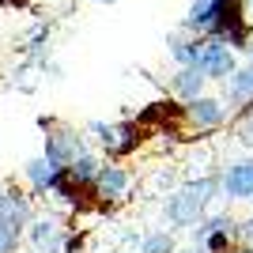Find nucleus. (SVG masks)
I'll list each match as a JSON object with an SVG mask.
<instances>
[{
  "instance_id": "1",
  "label": "nucleus",
  "mask_w": 253,
  "mask_h": 253,
  "mask_svg": "<svg viewBox=\"0 0 253 253\" xmlns=\"http://www.w3.org/2000/svg\"><path fill=\"white\" fill-rule=\"evenodd\" d=\"M223 197V181H219V170L211 174H201V178L185 181L181 189H174L163 204V215H167V227L170 231H193L201 219H208L211 201Z\"/></svg>"
},
{
  "instance_id": "2",
  "label": "nucleus",
  "mask_w": 253,
  "mask_h": 253,
  "mask_svg": "<svg viewBox=\"0 0 253 253\" xmlns=\"http://www.w3.org/2000/svg\"><path fill=\"white\" fill-rule=\"evenodd\" d=\"M91 132H98V148H102V159L110 163H121V159L136 155V148L144 144V125L140 121H117V125H106V121H91Z\"/></svg>"
},
{
  "instance_id": "3",
  "label": "nucleus",
  "mask_w": 253,
  "mask_h": 253,
  "mask_svg": "<svg viewBox=\"0 0 253 253\" xmlns=\"http://www.w3.org/2000/svg\"><path fill=\"white\" fill-rule=\"evenodd\" d=\"M193 246L201 253H234L238 250V219H234L231 211H219V215H208L201 219L197 227L189 231Z\"/></svg>"
},
{
  "instance_id": "4",
  "label": "nucleus",
  "mask_w": 253,
  "mask_h": 253,
  "mask_svg": "<svg viewBox=\"0 0 253 253\" xmlns=\"http://www.w3.org/2000/svg\"><path fill=\"white\" fill-rule=\"evenodd\" d=\"M181 106H185V128L189 132H219L231 121V106L223 95H201Z\"/></svg>"
},
{
  "instance_id": "5",
  "label": "nucleus",
  "mask_w": 253,
  "mask_h": 253,
  "mask_svg": "<svg viewBox=\"0 0 253 253\" xmlns=\"http://www.w3.org/2000/svg\"><path fill=\"white\" fill-rule=\"evenodd\" d=\"M201 72L208 76V84H227L238 72V53L219 38H204V57H201Z\"/></svg>"
},
{
  "instance_id": "6",
  "label": "nucleus",
  "mask_w": 253,
  "mask_h": 253,
  "mask_svg": "<svg viewBox=\"0 0 253 253\" xmlns=\"http://www.w3.org/2000/svg\"><path fill=\"white\" fill-rule=\"evenodd\" d=\"M132 185H136L132 170L106 159L102 170H98V178H95V197H98L102 204H117V201H125L128 193H132Z\"/></svg>"
},
{
  "instance_id": "7",
  "label": "nucleus",
  "mask_w": 253,
  "mask_h": 253,
  "mask_svg": "<svg viewBox=\"0 0 253 253\" xmlns=\"http://www.w3.org/2000/svg\"><path fill=\"white\" fill-rule=\"evenodd\" d=\"M242 57L246 61L238 64V72L223 84V98H227V106H231V114L253 110V42H250V49H246Z\"/></svg>"
},
{
  "instance_id": "8",
  "label": "nucleus",
  "mask_w": 253,
  "mask_h": 253,
  "mask_svg": "<svg viewBox=\"0 0 253 253\" xmlns=\"http://www.w3.org/2000/svg\"><path fill=\"white\" fill-rule=\"evenodd\" d=\"M84 151H91V148L84 144V136H80L76 128L53 125L49 132H45V155H49L53 163H61V167H72V163L84 155Z\"/></svg>"
},
{
  "instance_id": "9",
  "label": "nucleus",
  "mask_w": 253,
  "mask_h": 253,
  "mask_svg": "<svg viewBox=\"0 0 253 253\" xmlns=\"http://www.w3.org/2000/svg\"><path fill=\"white\" fill-rule=\"evenodd\" d=\"M219 181L227 201H253V159H231L219 167Z\"/></svg>"
},
{
  "instance_id": "10",
  "label": "nucleus",
  "mask_w": 253,
  "mask_h": 253,
  "mask_svg": "<svg viewBox=\"0 0 253 253\" xmlns=\"http://www.w3.org/2000/svg\"><path fill=\"white\" fill-rule=\"evenodd\" d=\"M27 238L38 253H64V246H68V234L53 215H34V223L27 227Z\"/></svg>"
},
{
  "instance_id": "11",
  "label": "nucleus",
  "mask_w": 253,
  "mask_h": 253,
  "mask_svg": "<svg viewBox=\"0 0 253 253\" xmlns=\"http://www.w3.org/2000/svg\"><path fill=\"white\" fill-rule=\"evenodd\" d=\"M0 223L8 231L23 234L27 227L34 223V208H31V197H23L19 189H4L0 193Z\"/></svg>"
},
{
  "instance_id": "12",
  "label": "nucleus",
  "mask_w": 253,
  "mask_h": 253,
  "mask_svg": "<svg viewBox=\"0 0 253 253\" xmlns=\"http://www.w3.org/2000/svg\"><path fill=\"white\" fill-rule=\"evenodd\" d=\"M64 174L61 163H53L49 155H34L27 167H23V178H27V185H31L34 193H53V185H57V178Z\"/></svg>"
},
{
  "instance_id": "13",
  "label": "nucleus",
  "mask_w": 253,
  "mask_h": 253,
  "mask_svg": "<svg viewBox=\"0 0 253 253\" xmlns=\"http://www.w3.org/2000/svg\"><path fill=\"white\" fill-rule=\"evenodd\" d=\"M170 95L178 98V102H193V98L208 95V76L201 68H178V72L170 76Z\"/></svg>"
},
{
  "instance_id": "14",
  "label": "nucleus",
  "mask_w": 253,
  "mask_h": 253,
  "mask_svg": "<svg viewBox=\"0 0 253 253\" xmlns=\"http://www.w3.org/2000/svg\"><path fill=\"white\" fill-rule=\"evenodd\" d=\"M167 45H170V57H174V64H178V68H201V57H204V34H189V38L174 34Z\"/></svg>"
},
{
  "instance_id": "15",
  "label": "nucleus",
  "mask_w": 253,
  "mask_h": 253,
  "mask_svg": "<svg viewBox=\"0 0 253 253\" xmlns=\"http://www.w3.org/2000/svg\"><path fill=\"white\" fill-rule=\"evenodd\" d=\"M223 0H193L189 11H185V19H181V31L189 34H204L211 27V19H215V11H219Z\"/></svg>"
},
{
  "instance_id": "16",
  "label": "nucleus",
  "mask_w": 253,
  "mask_h": 253,
  "mask_svg": "<svg viewBox=\"0 0 253 253\" xmlns=\"http://www.w3.org/2000/svg\"><path fill=\"white\" fill-rule=\"evenodd\" d=\"M102 163L106 159L102 155H95V151H84V155L76 159L72 167H68V174H72L84 189H95V178H98V170H102Z\"/></svg>"
},
{
  "instance_id": "17",
  "label": "nucleus",
  "mask_w": 253,
  "mask_h": 253,
  "mask_svg": "<svg viewBox=\"0 0 253 253\" xmlns=\"http://www.w3.org/2000/svg\"><path fill=\"white\" fill-rule=\"evenodd\" d=\"M136 253H178V238H174V231H170V227H159V231L140 234Z\"/></svg>"
},
{
  "instance_id": "18",
  "label": "nucleus",
  "mask_w": 253,
  "mask_h": 253,
  "mask_svg": "<svg viewBox=\"0 0 253 253\" xmlns=\"http://www.w3.org/2000/svg\"><path fill=\"white\" fill-rule=\"evenodd\" d=\"M234 140H238L246 151H253V110L238 114V128H234Z\"/></svg>"
},
{
  "instance_id": "19",
  "label": "nucleus",
  "mask_w": 253,
  "mask_h": 253,
  "mask_svg": "<svg viewBox=\"0 0 253 253\" xmlns=\"http://www.w3.org/2000/svg\"><path fill=\"white\" fill-rule=\"evenodd\" d=\"M15 246H19V234L0 223V253H15Z\"/></svg>"
},
{
  "instance_id": "20",
  "label": "nucleus",
  "mask_w": 253,
  "mask_h": 253,
  "mask_svg": "<svg viewBox=\"0 0 253 253\" xmlns=\"http://www.w3.org/2000/svg\"><path fill=\"white\" fill-rule=\"evenodd\" d=\"M238 242H242V246H250V250H253V215L238 219Z\"/></svg>"
},
{
  "instance_id": "21",
  "label": "nucleus",
  "mask_w": 253,
  "mask_h": 253,
  "mask_svg": "<svg viewBox=\"0 0 253 253\" xmlns=\"http://www.w3.org/2000/svg\"><path fill=\"white\" fill-rule=\"evenodd\" d=\"M246 15H250V31H253V0H246Z\"/></svg>"
},
{
  "instance_id": "22",
  "label": "nucleus",
  "mask_w": 253,
  "mask_h": 253,
  "mask_svg": "<svg viewBox=\"0 0 253 253\" xmlns=\"http://www.w3.org/2000/svg\"><path fill=\"white\" fill-rule=\"evenodd\" d=\"M234 253H253V250H250V246H238V250H234Z\"/></svg>"
},
{
  "instance_id": "23",
  "label": "nucleus",
  "mask_w": 253,
  "mask_h": 253,
  "mask_svg": "<svg viewBox=\"0 0 253 253\" xmlns=\"http://www.w3.org/2000/svg\"><path fill=\"white\" fill-rule=\"evenodd\" d=\"M91 4H117V0H91Z\"/></svg>"
},
{
  "instance_id": "24",
  "label": "nucleus",
  "mask_w": 253,
  "mask_h": 253,
  "mask_svg": "<svg viewBox=\"0 0 253 253\" xmlns=\"http://www.w3.org/2000/svg\"><path fill=\"white\" fill-rule=\"evenodd\" d=\"M189 253H201V250H189Z\"/></svg>"
}]
</instances>
